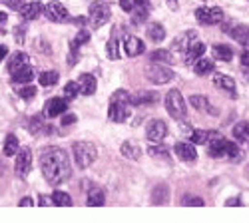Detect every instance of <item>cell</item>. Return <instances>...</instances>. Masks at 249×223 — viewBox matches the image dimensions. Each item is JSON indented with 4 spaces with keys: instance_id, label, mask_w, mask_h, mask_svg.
<instances>
[{
    "instance_id": "6da1fadb",
    "label": "cell",
    "mask_w": 249,
    "mask_h": 223,
    "mask_svg": "<svg viewBox=\"0 0 249 223\" xmlns=\"http://www.w3.org/2000/svg\"><path fill=\"white\" fill-rule=\"evenodd\" d=\"M40 170L50 186H62L72 175L68 154L62 148H50L40 155Z\"/></svg>"
},
{
    "instance_id": "7a4b0ae2",
    "label": "cell",
    "mask_w": 249,
    "mask_h": 223,
    "mask_svg": "<svg viewBox=\"0 0 249 223\" xmlns=\"http://www.w3.org/2000/svg\"><path fill=\"white\" fill-rule=\"evenodd\" d=\"M207 154L212 157H230L231 161H239L243 157V152L239 150V146H235L233 141H227L215 132L207 139Z\"/></svg>"
},
{
    "instance_id": "3957f363",
    "label": "cell",
    "mask_w": 249,
    "mask_h": 223,
    "mask_svg": "<svg viewBox=\"0 0 249 223\" xmlns=\"http://www.w3.org/2000/svg\"><path fill=\"white\" fill-rule=\"evenodd\" d=\"M72 154H74V161L76 166L80 170H86L90 168L96 157H98V150L94 144H90V141H78V144L72 146Z\"/></svg>"
},
{
    "instance_id": "277c9868",
    "label": "cell",
    "mask_w": 249,
    "mask_h": 223,
    "mask_svg": "<svg viewBox=\"0 0 249 223\" xmlns=\"http://www.w3.org/2000/svg\"><path fill=\"white\" fill-rule=\"evenodd\" d=\"M112 18V8L108 2H102V0H96V2L90 4V24L92 28H102L104 24H108Z\"/></svg>"
},
{
    "instance_id": "5b68a950",
    "label": "cell",
    "mask_w": 249,
    "mask_h": 223,
    "mask_svg": "<svg viewBox=\"0 0 249 223\" xmlns=\"http://www.w3.org/2000/svg\"><path fill=\"white\" fill-rule=\"evenodd\" d=\"M44 14L50 22H56V24H64V22H72V16L68 12V8L64 4H60L58 0H52L44 6Z\"/></svg>"
},
{
    "instance_id": "8992f818",
    "label": "cell",
    "mask_w": 249,
    "mask_h": 223,
    "mask_svg": "<svg viewBox=\"0 0 249 223\" xmlns=\"http://www.w3.org/2000/svg\"><path fill=\"white\" fill-rule=\"evenodd\" d=\"M165 108H168L170 116L176 120H183L185 118V102L179 94V90H170L165 94Z\"/></svg>"
},
{
    "instance_id": "52a82bcc",
    "label": "cell",
    "mask_w": 249,
    "mask_h": 223,
    "mask_svg": "<svg viewBox=\"0 0 249 223\" xmlns=\"http://www.w3.org/2000/svg\"><path fill=\"white\" fill-rule=\"evenodd\" d=\"M196 18L197 22L203 24V26H213V24H219L223 22V10L217 8V6H201L196 10Z\"/></svg>"
},
{
    "instance_id": "ba28073f",
    "label": "cell",
    "mask_w": 249,
    "mask_h": 223,
    "mask_svg": "<svg viewBox=\"0 0 249 223\" xmlns=\"http://www.w3.org/2000/svg\"><path fill=\"white\" fill-rule=\"evenodd\" d=\"M146 76H148L150 82H154V84H158V86L168 84V82H172V80L176 78L174 70H170L168 66H161V64H152V66L148 68Z\"/></svg>"
},
{
    "instance_id": "9c48e42d",
    "label": "cell",
    "mask_w": 249,
    "mask_h": 223,
    "mask_svg": "<svg viewBox=\"0 0 249 223\" xmlns=\"http://www.w3.org/2000/svg\"><path fill=\"white\" fill-rule=\"evenodd\" d=\"M14 170H16V175H18L20 179H24V177L30 173V170H32V152H30L28 148H24V150L18 152Z\"/></svg>"
},
{
    "instance_id": "30bf717a",
    "label": "cell",
    "mask_w": 249,
    "mask_h": 223,
    "mask_svg": "<svg viewBox=\"0 0 249 223\" xmlns=\"http://www.w3.org/2000/svg\"><path fill=\"white\" fill-rule=\"evenodd\" d=\"M146 136L150 141H156V144H161L168 136V126H165L163 120H152L146 126Z\"/></svg>"
},
{
    "instance_id": "8fae6325",
    "label": "cell",
    "mask_w": 249,
    "mask_h": 223,
    "mask_svg": "<svg viewBox=\"0 0 249 223\" xmlns=\"http://www.w3.org/2000/svg\"><path fill=\"white\" fill-rule=\"evenodd\" d=\"M66 108H68V102L64 98H50L48 102L44 104L42 114H44V118H56L60 114H64Z\"/></svg>"
},
{
    "instance_id": "7c38bea8",
    "label": "cell",
    "mask_w": 249,
    "mask_h": 223,
    "mask_svg": "<svg viewBox=\"0 0 249 223\" xmlns=\"http://www.w3.org/2000/svg\"><path fill=\"white\" fill-rule=\"evenodd\" d=\"M130 102H110V110H108V118L112 121H126L130 118V108H128Z\"/></svg>"
},
{
    "instance_id": "4fadbf2b",
    "label": "cell",
    "mask_w": 249,
    "mask_h": 223,
    "mask_svg": "<svg viewBox=\"0 0 249 223\" xmlns=\"http://www.w3.org/2000/svg\"><path fill=\"white\" fill-rule=\"evenodd\" d=\"M174 152L176 155L185 161V164H194V161L197 159V152H196V146L194 144H185V141H178V144L174 146Z\"/></svg>"
},
{
    "instance_id": "5bb4252c",
    "label": "cell",
    "mask_w": 249,
    "mask_h": 223,
    "mask_svg": "<svg viewBox=\"0 0 249 223\" xmlns=\"http://www.w3.org/2000/svg\"><path fill=\"white\" fill-rule=\"evenodd\" d=\"M213 86L225 94H230L231 98L237 96V86L233 82V78L231 76H225V74H215L213 76Z\"/></svg>"
},
{
    "instance_id": "9a60e30c",
    "label": "cell",
    "mask_w": 249,
    "mask_h": 223,
    "mask_svg": "<svg viewBox=\"0 0 249 223\" xmlns=\"http://www.w3.org/2000/svg\"><path fill=\"white\" fill-rule=\"evenodd\" d=\"M197 40V32L196 30H185L183 34H179L176 40H174V44H172V50L176 52H185L194 42Z\"/></svg>"
},
{
    "instance_id": "2e32d148",
    "label": "cell",
    "mask_w": 249,
    "mask_h": 223,
    "mask_svg": "<svg viewBox=\"0 0 249 223\" xmlns=\"http://www.w3.org/2000/svg\"><path fill=\"white\" fill-rule=\"evenodd\" d=\"M150 16V0H138L136 8L132 10V24L134 26H140L148 20Z\"/></svg>"
},
{
    "instance_id": "e0dca14e",
    "label": "cell",
    "mask_w": 249,
    "mask_h": 223,
    "mask_svg": "<svg viewBox=\"0 0 249 223\" xmlns=\"http://www.w3.org/2000/svg\"><path fill=\"white\" fill-rule=\"evenodd\" d=\"M225 32L230 34L235 42H239L241 46H249V26H245V24L225 26Z\"/></svg>"
},
{
    "instance_id": "ac0fdd59",
    "label": "cell",
    "mask_w": 249,
    "mask_h": 223,
    "mask_svg": "<svg viewBox=\"0 0 249 223\" xmlns=\"http://www.w3.org/2000/svg\"><path fill=\"white\" fill-rule=\"evenodd\" d=\"M143 50H146V46H143V42H142L140 38H136V36H128L126 40H124V52H126L130 58L140 56Z\"/></svg>"
},
{
    "instance_id": "d6986e66",
    "label": "cell",
    "mask_w": 249,
    "mask_h": 223,
    "mask_svg": "<svg viewBox=\"0 0 249 223\" xmlns=\"http://www.w3.org/2000/svg\"><path fill=\"white\" fill-rule=\"evenodd\" d=\"M42 12H44V6H42V2H38V0L26 2L22 8H20V14H22L24 20H36Z\"/></svg>"
},
{
    "instance_id": "ffe728a7",
    "label": "cell",
    "mask_w": 249,
    "mask_h": 223,
    "mask_svg": "<svg viewBox=\"0 0 249 223\" xmlns=\"http://www.w3.org/2000/svg\"><path fill=\"white\" fill-rule=\"evenodd\" d=\"M158 100H160V94H156V92H138L136 96H130V104L148 106V104H156Z\"/></svg>"
},
{
    "instance_id": "44dd1931",
    "label": "cell",
    "mask_w": 249,
    "mask_h": 223,
    "mask_svg": "<svg viewBox=\"0 0 249 223\" xmlns=\"http://www.w3.org/2000/svg\"><path fill=\"white\" fill-rule=\"evenodd\" d=\"M26 66H30V56L24 54V52H18L16 56L10 58V62H8V72H10V74H16L18 70H22V68H26Z\"/></svg>"
},
{
    "instance_id": "7402d4cb",
    "label": "cell",
    "mask_w": 249,
    "mask_h": 223,
    "mask_svg": "<svg viewBox=\"0 0 249 223\" xmlns=\"http://www.w3.org/2000/svg\"><path fill=\"white\" fill-rule=\"evenodd\" d=\"M78 86H80V94L92 96L96 92V78L92 74H82L78 78Z\"/></svg>"
},
{
    "instance_id": "603a6c76",
    "label": "cell",
    "mask_w": 249,
    "mask_h": 223,
    "mask_svg": "<svg viewBox=\"0 0 249 223\" xmlns=\"http://www.w3.org/2000/svg\"><path fill=\"white\" fill-rule=\"evenodd\" d=\"M203 52H205V46L201 44V42H197V40H196V42L188 48V50H185V56H183V60H185V64H188V66H192L194 62H196V60H199L201 56H203Z\"/></svg>"
},
{
    "instance_id": "cb8c5ba5",
    "label": "cell",
    "mask_w": 249,
    "mask_h": 223,
    "mask_svg": "<svg viewBox=\"0 0 249 223\" xmlns=\"http://www.w3.org/2000/svg\"><path fill=\"white\" fill-rule=\"evenodd\" d=\"M190 104L196 108V110H201V112H210V114H217V110L210 104V100H207L205 96H201V94H196V96H192L190 98Z\"/></svg>"
},
{
    "instance_id": "d4e9b609",
    "label": "cell",
    "mask_w": 249,
    "mask_h": 223,
    "mask_svg": "<svg viewBox=\"0 0 249 223\" xmlns=\"http://www.w3.org/2000/svg\"><path fill=\"white\" fill-rule=\"evenodd\" d=\"M168 199H170V188L165 184H161L154 189V193H152V204L154 206H165Z\"/></svg>"
},
{
    "instance_id": "484cf974",
    "label": "cell",
    "mask_w": 249,
    "mask_h": 223,
    "mask_svg": "<svg viewBox=\"0 0 249 223\" xmlns=\"http://www.w3.org/2000/svg\"><path fill=\"white\" fill-rule=\"evenodd\" d=\"M233 137L239 144L249 146V121H239V124L233 126Z\"/></svg>"
},
{
    "instance_id": "4316f807",
    "label": "cell",
    "mask_w": 249,
    "mask_h": 223,
    "mask_svg": "<svg viewBox=\"0 0 249 223\" xmlns=\"http://www.w3.org/2000/svg\"><path fill=\"white\" fill-rule=\"evenodd\" d=\"M213 60H210V58H199V60H196L194 62V72L197 74V76H205V74H210V72H213Z\"/></svg>"
},
{
    "instance_id": "83f0119b",
    "label": "cell",
    "mask_w": 249,
    "mask_h": 223,
    "mask_svg": "<svg viewBox=\"0 0 249 223\" xmlns=\"http://www.w3.org/2000/svg\"><path fill=\"white\" fill-rule=\"evenodd\" d=\"M212 54H213L215 60H221V62H231L233 60V50L230 46H225V44H215Z\"/></svg>"
},
{
    "instance_id": "f1b7e54d",
    "label": "cell",
    "mask_w": 249,
    "mask_h": 223,
    "mask_svg": "<svg viewBox=\"0 0 249 223\" xmlns=\"http://www.w3.org/2000/svg\"><path fill=\"white\" fill-rule=\"evenodd\" d=\"M88 207H102L104 204H106V195H104V191L100 189V188H94V189H90V193H88Z\"/></svg>"
},
{
    "instance_id": "f546056e",
    "label": "cell",
    "mask_w": 249,
    "mask_h": 223,
    "mask_svg": "<svg viewBox=\"0 0 249 223\" xmlns=\"http://www.w3.org/2000/svg\"><path fill=\"white\" fill-rule=\"evenodd\" d=\"M120 152H122V155L124 157H128V159H140V154H142V150L134 144V141H124L122 144V148H120Z\"/></svg>"
},
{
    "instance_id": "4dcf8cb0",
    "label": "cell",
    "mask_w": 249,
    "mask_h": 223,
    "mask_svg": "<svg viewBox=\"0 0 249 223\" xmlns=\"http://www.w3.org/2000/svg\"><path fill=\"white\" fill-rule=\"evenodd\" d=\"M148 38L152 40V42H161V40L165 38V28L160 24V22H154L148 26Z\"/></svg>"
},
{
    "instance_id": "1f68e13d",
    "label": "cell",
    "mask_w": 249,
    "mask_h": 223,
    "mask_svg": "<svg viewBox=\"0 0 249 223\" xmlns=\"http://www.w3.org/2000/svg\"><path fill=\"white\" fill-rule=\"evenodd\" d=\"M12 76H14V82H18V84H28V82H32V78H34V70H32V66H26V68L18 70V72L12 74Z\"/></svg>"
},
{
    "instance_id": "d6a6232c",
    "label": "cell",
    "mask_w": 249,
    "mask_h": 223,
    "mask_svg": "<svg viewBox=\"0 0 249 223\" xmlns=\"http://www.w3.org/2000/svg\"><path fill=\"white\" fill-rule=\"evenodd\" d=\"M152 62H160V64H172L174 62V56H172V52L170 50H156V52H152Z\"/></svg>"
},
{
    "instance_id": "836d02e7",
    "label": "cell",
    "mask_w": 249,
    "mask_h": 223,
    "mask_svg": "<svg viewBox=\"0 0 249 223\" xmlns=\"http://www.w3.org/2000/svg\"><path fill=\"white\" fill-rule=\"evenodd\" d=\"M38 82H40V86H44V88H52L58 82V72H54V70L42 72L38 76Z\"/></svg>"
},
{
    "instance_id": "e575fe53",
    "label": "cell",
    "mask_w": 249,
    "mask_h": 223,
    "mask_svg": "<svg viewBox=\"0 0 249 223\" xmlns=\"http://www.w3.org/2000/svg\"><path fill=\"white\" fill-rule=\"evenodd\" d=\"M213 132H207V130H194L190 134V139H192V144L194 146H199V144H207V139L212 137Z\"/></svg>"
},
{
    "instance_id": "d590c367",
    "label": "cell",
    "mask_w": 249,
    "mask_h": 223,
    "mask_svg": "<svg viewBox=\"0 0 249 223\" xmlns=\"http://www.w3.org/2000/svg\"><path fill=\"white\" fill-rule=\"evenodd\" d=\"M52 204L58 207H70L72 206V197L64 191H54L52 193Z\"/></svg>"
},
{
    "instance_id": "8d00e7d4",
    "label": "cell",
    "mask_w": 249,
    "mask_h": 223,
    "mask_svg": "<svg viewBox=\"0 0 249 223\" xmlns=\"http://www.w3.org/2000/svg\"><path fill=\"white\" fill-rule=\"evenodd\" d=\"M18 152V137L14 134H8L6 139H4V155H16Z\"/></svg>"
},
{
    "instance_id": "74e56055",
    "label": "cell",
    "mask_w": 249,
    "mask_h": 223,
    "mask_svg": "<svg viewBox=\"0 0 249 223\" xmlns=\"http://www.w3.org/2000/svg\"><path fill=\"white\" fill-rule=\"evenodd\" d=\"M148 154L154 157H163V159H170V154L165 150V146H148Z\"/></svg>"
},
{
    "instance_id": "f35d334b",
    "label": "cell",
    "mask_w": 249,
    "mask_h": 223,
    "mask_svg": "<svg viewBox=\"0 0 249 223\" xmlns=\"http://www.w3.org/2000/svg\"><path fill=\"white\" fill-rule=\"evenodd\" d=\"M78 94H80V86H78V82H68V84L64 86V98L72 100V98H76Z\"/></svg>"
},
{
    "instance_id": "ab89813d",
    "label": "cell",
    "mask_w": 249,
    "mask_h": 223,
    "mask_svg": "<svg viewBox=\"0 0 249 223\" xmlns=\"http://www.w3.org/2000/svg\"><path fill=\"white\" fill-rule=\"evenodd\" d=\"M108 58H112V60H118V58H120V52H118V38H116V36H112L110 42H108Z\"/></svg>"
},
{
    "instance_id": "60d3db41",
    "label": "cell",
    "mask_w": 249,
    "mask_h": 223,
    "mask_svg": "<svg viewBox=\"0 0 249 223\" xmlns=\"http://www.w3.org/2000/svg\"><path fill=\"white\" fill-rule=\"evenodd\" d=\"M88 40H90V34H88L86 30H80V32L76 34V38L72 40V42H70V44H74V46H78V48H80L82 44H86V42H88Z\"/></svg>"
},
{
    "instance_id": "b9f144b4",
    "label": "cell",
    "mask_w": 249,
    "mask_h": 223,
    "mask_svg": "<svg viewBox=\"0 0 249 223\" xmlns=\"http://www.w3.org/2000/svg\"><path fill=\"white\" fill-rule=\"evenodd\" d=\"M181 204H183V206H196V207H203V206H205V201H203L201 197H192V195H185Z\"/></svg>"
},
{
    "instance_id": "7bdbcfd3",
    "label": "cell",
    "mask_w": 249,
    "mask_h": 223,
    "mask_svg": "<svg viewBox=\"0 0 249 223\" xmlns=\"http://www.w3.org/2000/svg\"><path fill=\"white\" fill-rule=\"evenodd\" d=\"M18 96L24 98V100H32V98L36 96V88H34V86H24V88L18 90Z\"/></svg>"
},
{
    "instance_id": "ee69618b",
    "label": "cell",
    "mask_w": 249,
    "mask_h": 223,
    "mask_svg": "<svg viewBox=\"0 0 249 223\" xmlns=\"http://www.w3.org/2000/svg\"><path fill=\"white\" fill-rule=\"evenodd\" d=\"M112 102H130V94L126 90H116L112 94Z\"/></svg>"
},
{
    "instance_id": "f6af8a7d",
    "label": "cell",
    "mask_w": 249,
    "mask_h": 223,
    "mask_svg": "<svg viewBox=\"0 0 249 223\" xmlns=\"http://www.w3.org/2000/svg\"><path fill=\"white\" fill-rule=\"evenodd\" d=\"M24 34H26V24H20V26L14 28V38H16L18 44L24 42Z\"/></svg>"
},
{
    "instance_id": "bcb514c9",
    "label": "cell",
    "mask_w": 249,
    "mask_h": 223,
    "mask_svg": "<svg viewBox=\"0 0 249 223\" xmlns=\"http://www.w3.org/2000/svg\"><path fill=\"white\" fill-rule=\"evenodd\" d=\"M2 2H4L10 10H20V8L26 4V0H2Z\"/></svg>"
},
{
    "instance_id": "7dc6e473",
    "label": "cell",
    "mask_w": 249,
    "mask_h": 223,
    "mask_svg": "<svg viewBox=\"0 0 249 223\" xmlns=\"http://www.w3.org/2000/svg\"><path fill=\"white\" fill-rule=\"evenodd\" d=\"M136 4H138V0H120V8L124 12H132L136 8Z\"/></svg>"
},
{
    "instance_id": "c3c4849f",
    "label": "cell",
    "mask_w": 249,
    "mask_h": 223,
    "mask_svg": "<svg viewBox=\"0 0 249 223\" xmlns=\"http://www.w3.org/2000/svg\"><path fill=\"white\" fill-rule=\"evenodd\" d=\"M28 128H30V134H38L40 130H46V128L42 126V121H40L38 118H34V120H30V126H28Z\"/></svg>"
},
{
    "instance_id": "681fc988",
    "label": "cell",
    "mask_w": 249,
    "mask_h": 223,
    "mask_svg": "<svg viewBox=\"0 0 249 223\" xmlns=\"http://www.w3.org/2000/svg\"><path fill=\"white\" fill-rule=\"evenodd\" d=\"M74 121H76L74 114H64L62 116V126H70V124H74Z\"/></svg>"
},
{
    "instance_id": "f907efd6",
    "label": "cell",
    "mask_w": 249,
    "mask_h": 223,
    "mask_svg": "<svg viewBox=\"0 0 249 223\" xmlns=\"http://www.w3.org/2000/svg\"><path fill=\"white\" fill-rule=\"evenodd\" d=\"M18 206H20V207H32V206H34V199H32V197H22Z\"/></svg>"
},
{
    "instance_id": "816d5d0a",
    "label": "cell",
    "mask_w": 249,
    "mask_h": 223,
    "mask_svg": "<svg viewBox=\"0 0 249 223\" xmlns=\"http://www.w3.org/2000/svg\"><path fill=\"white\" fill-rule=\"evenodd\" d=\"M225 206H227V207H233V206H243V201H241L239 197H231V199H227V201H225Z\"/></svg>"
},
{
    "instance_id": "f5cc1de1",
    "label": "cell",
    "mask_w": 249,
    "mask_h": 223,
    "mask_svg": "<svg viewBox=\"0 0 249 223\" xmlns=\"http://www.w3.org/2000/svg\"><path fill=\"white\" fill-rule=\"evenodd\" d=\"M241 66H243L245 70H249V50L241 54Z\"/></svg>"
},
{
    "instance_id": "db71d44e",
    "label": "cell",
    "mask_w": 249,
    "mask_h": 223,
    "mask_svg": "<svg viewBox=\"0 0 249 223\" xmlns=\"http://www.w3.org/2000/svg\"><path fill=\"white\" fill-rule=\"evenodd\" d=\"M38 206H42V207H46V206H54V204H52V199H50V197L42 195V197H40V201H38Z\"/></svg>"
},
{
    "instance_id": "11a10c76",
    "label": "cell",
    "mask_w": 249,
    "mask_h": 223,
    "mask_svg": "<svg viewBox=\"0 0 249 223\" xmlns=\"http://www.w3.org/2000/svg\"><path fill=\"white\" fill-rule=\"evenodd\" d=\"M72 22H74V24H78V26H84V24L88 22V20H86L84 16H76V18H72Z\"/></svg>"
},
{
    "instance_id": "9f6ffc18",
    "label": "cell",
    "mask_w": 249,
    "mask_h": 223,
    "mask_svg": "<svg viewBox=\"0 0 249 223\" xmlns=\"http://www.w3.org/2000/svg\"><path fill=\"white\" fill-rule=\"evenodd\" d=\"M8 22V14L6 12H0V28H4Z\"/></svg>"
},
{
    "instance_id": "6f0895ef",
    "label": "cell",
    "mask_w": 249,
    "mask_h": 223,
    "mask_svg": "<svg viewBox=\"0 0 249 223\" xmlns=\"http://www.w3.org/2000/svg\"><path fill=\"white\" fill-rule=\"evenodd\" d=\"M181 132H183L185 136H188V137H190V134L194 132V128H192V126H188V124H183V126H181Z\"/></svg>"
},
{
    "instance_id": "680465c9",
    "label": "cell",
    "mask_w": 249,
    "mask_h": 223,
    "mask_svg": "<svg viewBox=\"0 0 249 223\" xmlns=\"http://www.w3.org/2000/svg\"><path fill=\"white\" fill-rule=\"evenodd\" d=\"M6 54H8V48L6 46H0V62L6 58Z\"/></svg>"
},
{
    "instance_id": "91938a15",
    "label": "cell",
    "mask_w": 249,
    "mask_h": 223,
    "mask_svg": "<svg viewBox=\"0 0 249 223\" xmlns=\"http://www.w3.org/2000/svg\"><path fill=\"white\" fill-rule=\"evenodd\" d=\"M168 6H170L172 10H178V0H168Z\"/></svg>"
}]
</instances>
